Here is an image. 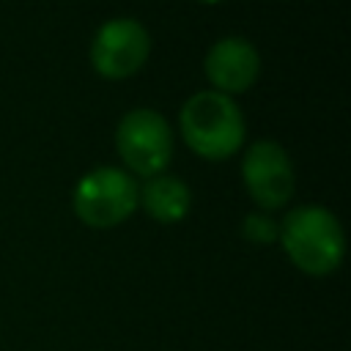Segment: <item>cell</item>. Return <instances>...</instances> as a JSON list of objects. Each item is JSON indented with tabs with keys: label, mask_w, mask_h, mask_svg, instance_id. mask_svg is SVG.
<instances>
[{
	"label": "cell",
	"mask_w": 351,
	"mask_h": 351,
	"mask_svg": "<svg viewBox=\"0 0 351 351\" xmlns=\"http://www.w3.org/2000/svg\"><path fill=\"white\" fill-rule=\"evenodd\" d=\"M277 236L304 274H329L340 266L346 252V236L337 217L324 206H299L285 214Z\"/></svg>",
	"instance_id": "cell-1"
},
{
	"label": "cell",
	"mask_w": 351,
	"mask_h": 351,
	"mask_svg": "<svg viewBox=\"0 0 351 351\" xmlns=\"http://www.w3.org/2000/svg\"><path fill=\"white\" fill-rule=\"evenodd\" d=\"M181 137L203 159H228L241 148L244 115L219 90H200L181 107Z\"/></svg>",
	"instance_id": "cell-2"
},
{
	"label": "cell",
	"mask_w": 351,
	"mask_h": 351,
	"mask_svg": "<svg viewBox=\"0 0 351 351\" xmlns=\"http://www.w3.org/2000/svg\"><path fill=\"white\" fill-rule=\"evenodd\" d=\"M115 145L126 167L137 176H162V170L170 165L173 156V132L170 123L148 107L129 110L118 129H115Z\"/></svg>",
	"instance_id": "cell-3"
},
{
	"label": "cell",
	"mask_w": 351,
	"mask_h": 351,
	"mask_svg": "<svg viewBox=\"0 0 351 351\" xmlns=\"http://www.w3.org/2000/svg\"><path fill=\"white\" fill-rule=\"evenodd\" d=\"M137 206V184L121 167H96L74 189V211L90 228H112Z\"/></svg>",
	"instance_id": "cell-4"
},
{
	"label": "cell",
	"mask_w": 351,
	"mask_h": 351,
	"mask_svg": "<svg viewBox=\"0 0 351 351\" xmlns=\"http://www.w3.org/2000/svg\"><path fill=\"white\" fill-rule=\"evenodd\" d=\"M151 49V36L148 30L129 16H118L104 22L90 44V63L101 77L110 80H123L134 74Z\"/></svg>",
	"instance_id": "cell-5"
},
{
	"label": "cell",
	"mask_w": 351,
	"mask_h": 351,
	"mask_svg": "<svg viewBox=\"0 0 351 351\" xmlns=\"http://www.w3.org/2000/svg\"><path fill=\"white\" fill-rule=\"evenodd\" d=\"M241 178L252 200L271 211L285 206V200L293 192V167L282 145L271 140H258L241 162Z\"/></svg>",
	"instance_id": "cell-6"
},
{
	"label": "cell",
	"mask_w": 351,
	"mask_h": 351,
	"mask_svg": "<svg viewBox=\"0 0 351 351\" xmlns=\"http://www.w3.org/2000/svg\"><path fill=\"white\" fill-rule=\"evenodd\" d=\"M206 77L219 93H241L247 90L261 71V55L258 49L239 36L219 38L208 55H206Z\"/></svg>",
	"instance_id": "cell-7"
},
{
	"label": "cell",
	"mask_w": 351,
	"mask_h": 351,
	"mask_svg": "<svg viewBox=\"0 0 351 351\" xmlns=\"http://www.w3.org/2000/svg\"><path fill=\"white\" fill-rule=\"evenodd\" d=\"M137 200L148 211V217L159 222H178L186 217L192 195L189 186L176 176H151L143 189H137Z\"/></svg>",
	"instance_id": "cell-8"
},
{
	"label": "cell",
	"mask_w": 351,
	"mask_h": 351,
	"mask_svg": "<svg viewBox=\"0 0 351 351\" xmlns=\"http://www.w3.org/2000/svg\"><path fill=\"white\" fill-rule=\"evenodd\" d=\"M244 236H247L250 241L266 244V241H274V239H277V225H274L269 217L250 214V217L244 219Z\"/></svg>",
	"instance_id": "cell-9"
},
{
	"label": "cell",
	"mask_w": 351,
	"mask_h": 351,
	"mask_svg": "<svg viewBox=\"0 0 351 351\" xmlns=\"http://www.w3.org/2000/svg\"><path fill=\"white\" fill-rule=\"evenodd\" d=\"M206 3H217V0H206Z\"/></svg>",
	"instance_id": "cell-10"
}]
</instances>
